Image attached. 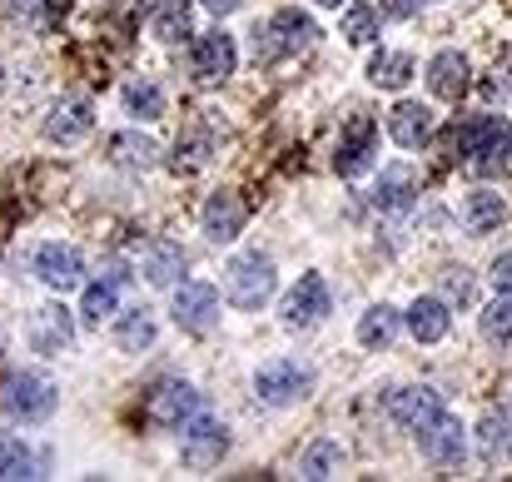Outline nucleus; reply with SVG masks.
Masks as SVG:
<instances>
[{"instance_id": "nucleus-1", "label": "nucleus", "mask_w": 512, "mask_h": 482, "mask_svg": "<svg viewBox=\"0 0 512 482\" xmlns=\"http://www.w3.org/2000/svg\"><path fill=\"white\" fill-rule=\"evenodd\" d=\"M60 408V388L40 368H20L0 383V418L10 423H45Z\"/></svg>"}, {"instance_id": "nucleus-2", "label": "nucleus", "mask_w": 512, "mask_h": 482, "mask_svg": "<svg viewBox=\"0 0 512 482\" xmlns=\"http://www.w3.org/2000/svg\"><path fill=\"white\" fill-rule=\"evenodd\" d=\"M274 259L269 254H259V249H249V254H234L229 264H224V299L234 304V309H244V314H254V309H264L269 299H274Z\"/></svg>"}, {"instance_id": "nucleus-3", "label": "nucleus", "mask_w": 512, "mask_h": 482, "mask_svg": "<svg viewBox=\"0 0 512 482\" xmlns=\"http://www.w3.org/2000/svg\"><path fill=\"white\" fill-rule=\"evenodd\" d=\"M453 145L468 155L473 169H503L512 155V125L503 115H473V120H463L458 130H453Z\"/></svg>"}, {"instance_id": "nucleus-4", "label": "nucleus", "mask_w": 512, "mask_h": 482, "mask_svg": "<svg viewBox=\"0 0 512 482\" xmlns=\"http://www.w3.org/2000/svg\"><path fill=\"white\" fill-rule=\"evenodd\" d=\"M314 383H319V373H314L309 363H299V358H274V363L254 368V393H259V403H269V408H294V403H304V398L314 393Z\"/></svg>"}, {"instance_id": "nucleus-5", "label": "nucleus", "mask_w": 512, "mask_h": 482, "mask_svg": "<svg viewBox=\"0 0 512 482\" xmlns=\"http://www.w3.org/2000/svg\"><path fill=\"white\" fill-rule=\"evenodd\" d=\"M184 443H179V458H184V468H194V473H209V468H219L224 463V453H229V423H219V418H189L184 428Z\"/></svg>"}, {"instance_id": "nucleus-6", "label": "nucleus", "mask_w": 512, "mask_h": 482, "mask_svg": "<svg viewBox=\"0 0 512 482\" xmlns=\"http://www.w3.org/2000/svg\"><path fill=\"white\" fill-rule=\"evenodd\" d=\"M170 319L184 333H209L219 319V289L204 284V279H179L170 294Z\"/></svg>"}, {"instance_id": "nucleus-7", "label": "nucleus", "mask_w": 512, "mask_h": 482, "mask_svg": "<svg viewBox=\"0 0 512 482\" xmlns=\"http://www.w3.org/2000/svg\"><path fill=\"white\" fill-rule=\"evenodd\" d=\"M30 269H35V279H40L50 294H65V289H80V284H85V259H80V249H75V244H60V239H45V244L35 249Z\"/></svg>"}, {"instance_id": "nucleus-8", "label": "nucleus", "mask_w": 512, "mask_h": 482, "mask_svg": "<svg viewBox=\"0 0 512 482\" xmlns=\"http://www.w3.org/2000/svg\"><path fill=\"white\" fill-rule=\"evenodd\" d=\"M25 338L40 358H60L70 343H75V314L65 304H40L30 309V323H25Z\"/></svg>"}, {"instance_id": "nucleus-9", "label": "nucleus", "mask_w": 512, "mask_h": 482, "mask_svg": "<svg viewBox=\"0 0 512 482\" xmlns=\"http://www.w3.org/2000/svg\"><path fill=\"white\" fill-rule=\"evenodd\" d=\"M204 413V398H199V388L194 383H160L155 393H150V403H145V418L155 423V428H184L189 418H199Z\"/></svg>"}, {"instance_id": "nucleus-10", "label": "nucleus", "mask_w": 512, "mask_h": 482, "mask_svg": "<svg viewBox=\"0 0 512 482\" xmlns=\"http://www.w3.org/2000/svg\"><path fill=\"white\" fill-rule=\"evenodd\" d=\"M438 413H448V408H443V398H438L428 383H413V388H393V393H388V418H393L403 433H413V438H418Z\"/></svg>"}, {"instance_id": "nucleus-11", "label": "nucleus", "mask_w": 512, "mask_h": 482, "mask_svg": "<svg viewBox=\"0 0 512 482\" xmlns=\"http://www.w3.org/2000/svg\"><path fill=\"white\" fill-rule=\"evenodd\" d=\"M378 160V125L368 120V115H353L348 120V130L339 135V155H334V169H339L343 179H358V174H368Z\"/></svg>"}, {"instance_id": "nucleus-12", "label": "nucleus", "mask_w": 512, "mask_h": 482, "mask_svg": "<svg viewBox=\"0 0 512 482\" xmlns=\"http://www.w3.org/2000/svg\"><path fill=\"white\" fill-rule=\"evenodd\" d=\"M329 309H334V294H329V284H324L319 274H304V279L284 294V323H289V328H314Z\"/></svg>"}, {"instance_id": "nucleus-13", "label": "nucleus", "mask_w": 512, "mask_h": 482, "mask_svg": "<svg viewBox=\"0 0 512 482\" xmlns=\"http://www.w3.org/2000/svg\"><path fill=\"white\" fill-rule=\"evenodd\" d=\"M234 65H239V45H234V35L209 30V35H199V40H194V80L219 85V80H229V75H234Z\"/></svg>"}, {"instance_id": "nucleus-14", "label": "nucleus", "mask_w": 512, "mask_h": 482, "mask_svg": "<svg viewBox=\"0 0 512 482\" xmlns=\"http://www.w3.org/2000/svg\"><path fill=\"white\" fill-rule=\"evenodd\" d=\"M45 140L50 145H80L90 130H95V110L85 105V100H55L50 110H45Z\"/></svg>"}, {"instance_id": "nucleus-15", "label": "nucleus", "mask_w": 512, "mask_h": 482, "mask_svg": "<svg viewBox=\"0 0 512 482\" xmlns=\"http://www.w3.org/2000/svg\"><path fill=\"white\" fill-rule=\"evenodd\" d=\"M319 40V20L309 15V10H299V5H289V10H279L274 20H269V45H274V55H299V50H309Z\"/></svg>"}, {"instance_id": "nucleus-16", "label": "nucleus", "mask_w": 512, "mask_h": 482, "mask_svg": "<svg viewBox=\"0 0 512 482\" xmlns=\"http://www.w3.org/2000/svg\"><path fill=\"white\" fill-rule=\"evenodd\" d=\"M418 448H423V458H428V463H443V468L463 463V448H468L463 423H458L453 413H438V418L418 433Z\"/></svg>"}, {"instance_id": "nucleus-17", "label": "nucleus", "mask_w": 512, "mask_h": 482, "mask_svg": "<svg viewBox=\"0 0 512 482\" xmlns=\"http://www.w3.org/2000/svg\"><path fill=\"white\" fill-rule=\"evenodd\" d=\"M433 130H438V115H433L428 105H418V100H398L393 115H388V135H393V145H403V150L428 145Z\"/></svg>"}, {"instance_id": "nucleus-18", "label": "nucleus", "mask_w": 512, "mask_h": 482, "mask_svg": "<svg viewBox=\"0 0 512 482\" xmlns=\"http://www.w3.org/2000/svg\"><path fill=\"white\" fill-rule=\"evenodd\" d=\"M199 229H204V239H214V244L239 239V229H244V204H239V194H229V189L209 194V204L199 209Z\"/></svg>"}, {"instance_id": "nucleus-19", "label": "nucleus", "mask_w": 512, "mask_h": 482, "mask_svg": "<svg viewBox=\"0 0 512 482\" xmlns=\"http://www.w3.org/2000/svg\"><path fill=\"white\" fill-rule=\"evenodd\" d=\"M140 274H145V284H155V289H174L179 274H184V249L170 244V239H145V244H140Z\"/></svg>"}, {"instance_id": "nucleus-20", "label": "nucleus", "mask_w": 512, "mask_h": 482, "mask_svg": "<svg viewBox=\"0 0 512 482\" xmlns=\"http://www.w3.org/2000/svg\"><path fill=\"white\" fill-rule=\"evenodd\" d=\"M413 194H418V174L408 169V164H393V169H383L378 174V184H373V209L378 214H403L408 204H413Z\"/></svg>"}, {"instance_id": "nucleus-21", "label": "nucleus", "mask_w": 512, "mask_h": 482, "mask_svg": "<svg viewBox=\"0 0 512 482\" xmlns=\"http://www.w3.org/2000/svg\"><path fill=\"white\" fill-rule=\"evenodd\" d=\"M468 75H473V65H468L463 50H443V55L428 60V90L438 100H458L468 90Z\"/></svg>"}, {"instance_id": "nucleus-22", "label": "nucleus", "mask_w": 512, "mask_h": 482, "mask_svg": "<svg viewBox=\"0 0 512 482\" xmlns=\"http://www.w3.org/2000/svg\"><path fill=\"white\" fill-rule=\"evenodd\" d=\"M478 458L483 463H512V408H498L478 423Z\"/></svg>"}, {"instance_id": "nucleus-23", "label": "nucleus", "mask_w": 512, "mask_h": 482, "mask_svg": "<svg viewBox=\"0 0 512 482\" xmlns=\"http://www.w3.org/2000/svg\"><path fill=\"white\" fill-rule=\"evenodd\" d=\"M110 160L120 164V169H130V174H145V169H155V164H160V145H155L150 135L125 130V135H115V140H110Z\"/></svg>"}, {"instance_id": "nucleus-24", "label": "nucleus", "mask_w": 512, "mask_h": 482, "mask_svg": "<svg viewBox=\"0 0 512 482\" xmlns=\"http://www.w3.org/2000/svg\"><path fill=\"white\" fill-rule=\"evenodd\" d=\"M448 328H453V314H448L443 299H418V304L408 309V333H413L418 343H443Z\"/></svg>"}, {"instance_id": "nucleus-25", "label": "nucleus", "mask_w": 512, "mask_h": 482, "mask_svg": "<svg viewBox=\"0 0 512 482\" xmlns=\"http://www.w3.org/2000/svg\"><path fill=\"white\" fill-rule=\"evenodd\" d=\"M503 219H508L503 194H493V189H473V194L463 199V224H468V234H493Z\"/></svg>"}, {"instance_id": "nucleus-26", "label": "nucleus", "mask_w": 512, "mask_h": 482, "mask_svg": "<svg viewBox=\"0 0 512 482\" xmlns=\"http://www.w3.org/2000/svg\"><path fill=\"white\" fill-rule=\"evenodd\" d=\"M413 75H418V65H413V55H403V50H378V55L368 60V80H373L378 90H403Z\"/></svg>"}, {"instance_id": "nucleus-27", "label": "nucleus", "mask_w": 512, "mask_h": 482, "mask_svg": "<svg viewBox=\"0 0 512 482\" xmlns=\"http://www.w3.org/2000/svg\"><path fill=\"white\" fill-rule=\"evenodd\" d=\"M155 338H160V323L150 309H130L125 319L115 323V343H120V353H145V348H155Z\"/></svg>"}, {"instance_id": "nucleus-28", "label": "nucleus", "mask_w": 512, "mask_h": 482, "mask_svg": "<svg viewBox=\"0 0 512 482\" xmlns=\"http://www.w3.org/2000/svg\"><path fill=\"white\" fill-rule=\"evenodd\" d=\"M393 338H398V309L373 304V309L358 314V343H363V348H388Z\"/></svg>"}, {"instance_id": "nucleus-29", "label": "nucleus", "mask_w": 512, "mask_h": 482, "mask_svg": "<svg viewBox=\"0 0 512 482\" xmlns=\"http://www.w3.org/2000/svg\"><path fill=\"white\" fill-rule=\"evenodd\" d=\"M120 309V279H100V284H85V299H80V319L90 328H100L105 319H115Z\"/></svg>"}, {"instance_id": "nucleus-30", "label": "nucleus", "mask_w": 512, "mask_h": 482, "mask_svg": "<svg viewBox=\"0 0 512 482\" xmlns=\"http://www.w3.org/2000/svg\"><path fill=\"white\" fill-rule=\"evenodd\" d=\"M120 100H125V115H135V120H145V125L165 115V90H160L155 80H130Z\"/></svg>"}, {"instance_id": "nucleus-31", "label": "nucleus", "mask_w": 512, "mask_h": 482, "mask_svg": "<svg viewBox=\"0 0 512 482\" xmlns=\"http://www.w3.org/2000/svg\"><path fill=\"white\" fill-rule=\"evenodd\" d=\"M189 20H194V0H160V10L150 15V30L155 40H184Z\"/></svg>"}, {"instance_id": "nucleus-32", "label": "nucleus", "mask_w": 512, "mask_h": 482, "mask_svg": "<svg viewBox=\"0 0 512 482\" xmlns=\"http://www.w3.org/2000/svg\"><path fill=\"white\" fill-rule=\"evenodd\" d=\"M15 478H35V453L20 438L0 433V482H15Z\"/></svg>"}, {"instance_id": "nucleus-33", "label": "nucleus", "mask_w": 512, "mask_h": 482, "mask_svg": "<svg viewBox=\"0 0 512 482\" xmlns=\"http://www.w3.org/2000/svg\"><path fill=\"white\" fill-rule=\"evenodd\" d=\"M478 328H483V338H488V343L508 348V343H512V294H498V299L483 309Z\"/></svg>"}, {"instance_id": "nucleus-34", "label": "nucleus", "mask_w": 512, "mask_h": 482, "mask_svg": "<svg viewBox=\"0 0 512 482\" xmlns=\"http://www.w3.org/2000/svg\"><path fill=\"white\" fill-rule=\"evenodd\" d=\"M343 40H348V45L378 40V10H373V5H348V10H343Z\"/></svg>"}, {"instance_id": "nucleus-35", "label": "nucleus", "mask_w": 512, "mask_h": 482, "mask_svg": "<svg viewBox=\"0 0 512 482\" xmlns=\"http://www.w3.org/2000/svg\"><path fill=\"white\" fill-rule=\"evenodd\" d=\"M339 463H343L339 443H314V448L304 453V463H299V478H334Z\"/></svg>"}, {"instance_id": "nucleus-36", "label": "nucleus", "mask_w": 512, "mask_h": 482, "mask_svg": "<svg viewBox=\"0 0 512 482\" xmlns=\"http://www.w3.org/2000/svg\"><path fill=\"white\" fill-rule=\"evenodd\" d=\"M488 279H493V289H498V294H512V254H498V259H493Z\"/></svg>"}, {"instance_id": "nucleus-37", "label": "nucleus", "mask_w": 512, "mask_h": 482, "mask_svg": "<svg viewBox=\"0 0 512 482\" xmlns=\"http://www.w3.org/2000/svg\"><path fill=\"white\" fill-rule=\"evenodd\" d=\"M448 294H453L458 304H468V299H473V284L463 279V269H453V274H448Z\"/></svg>"}, {"instance_id": "nucleus-38", "label": "nucleus", "mask_w": 512, "mask_h": 482, "mask_svg": "<svg viewBox=\"0 0 512 482\" xmlns=\"http://www.w3.org/2000/svg\"><path fill=\"white\" fill-rule=\"evenodd\" d=\"M214 20H224V15H234V10H244V0H199Z\"/></svg>"}, {"instance_id": "nucleus-39", "label": "nucleus", "mask_w": 512, "mask_h": 482, "mask_svg": "<svg viewBox=\"0 0 512 482\" xmlns=\"http://www.w3.org/2000/svg\"><path fill=\"white\" fill-rule=\"evenodd\" d=\"M319 5H329V10H339V5H348V0H319Z\"/></svg>"}, {"instance_id": "nucleus-40", "label": "nucleus", "mask_w": 512, "mask_h": 482, "mask_svg": "<svg viewBox=\"0 0 512 482\" xmlns=\"http://www.w3.org/2000/svg\"><path fill=\"white\" fill-rule=\"evenodd\" d=\"M0 95H5V70H0Z\"/></svg>"}]
</instances>
